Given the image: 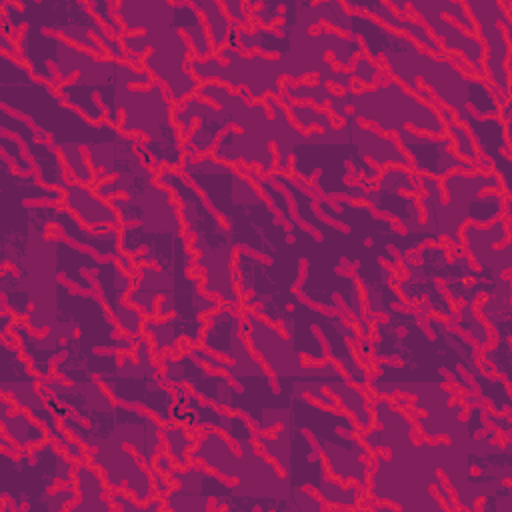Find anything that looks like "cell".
Returning a JSON list of instances; mask_svg holds the SVG:
<instances>
[{
  "label": "cell",
  "instance_id": "6da1fadb",
  "mask_svg": "<svg viewBox=\"0 0 512 512\" xmlns=\"http://www.w3.org/2000/svg\"><path fill=\"white\" fill-rule=\"evenodd\" d=\"M0 68L2 108L28 118L56 148L106 146L126 136L106 120L96 124L68 106L54 86L34 78L18 58L0 52Z\"/></svg>",
  "mask_w": 512,
  "mask_h": 512
},
{
  "label": "cell",
  "instance_id": "7a4b0ae2",
  "mask_svg": "<svg viewBox=\"0 0 512 512\" xmlns=\"http://www.w3.org/2000/svg\"><path fill=\"white\" fill-rule=\"evenodd\" d=\"M156 182L168 188L180 208L184 234L188 238L190 252L194 258V272L204 278L202 292L218 296L224 306L238 308L240 290H236L234 256L236 244L228 232V226L210 210L202 194L182 176L180 170L160 168Z\"/></svg>",
  "mask_w": 512,
  "mask_h": 512
},
{
  "label": "cell",
  "instance_id": "3957f363",
  "mask_svg": "<svg viewBox=\"0 0 512 512\" xmlns=\"http://www.w3.org/2000/svg\"><path fill=\"white\" fill-rule=\"evenodd\" d=\"M338 104L346 110L352 108L356 120L372 124L382 134L412 128L432 136H446V124L442 122L438 108L420 100L390 76L360 92L346 90L344 94H338Z\"/></svg>",
  "mask_w": 512,
  "mask_h": 512
},
{
  "label": "cell",
  "instance_id": "277c9868",
  "mask_svg": "<svg viewBox=\"0 0 512 512\" xmlns=\"http://www.w3.org/2000/svg\"><path fill=\"white\" fill-rule=\"evenodd\" d=\"M464 6L470 12L478 28V38L484 44L482 66L486 80L498 90L502 102H506L510 100V0H468Z\"/></svg>",
  "mask_w": 512,
  "mask_h": 512
},
{
  "label": "cell",
  "instance_id": "5b68a950",
  "mask_svg": "<svg viewBox=\"0 0 512 512\" xmlns=\"http://www.w3.org/2000/svg\"><path fill=\"white\" fill-rule=\"evenodd\" d=\"M400 150L410 162V170L418 176L444 178L452 172H484L480 164L462 160L452 150L450 136H432L426 132H416L412 128H402L394 132Z\"/></svg>",
  "mask_w": 512,
  "mask_h": 512
},
{
  "label": "cell",
  "instance_id": "8992f818",
  "mask_svg": "<svg viewBox=\"0 0 512 512\" xmlns=\"http://www.w3.org/2000/svg\"><path fill=\"white\" fill-rule=\"evenodd\" d=\"M0 132L14 134L26 148L34 164V172L44 186L64 190L68 186V170L60 148H56L28 118L0 106Z\"/></svg>",
  "mask_w": 512,
  "mask_h": 512
},
{
  "label": "cell",
  "instance_id": "52a82bcc",
  "mask_svg": "<svg viewBox=\"0 0 512 512\" xmlns=\"http://www.w3.org/2000/svg\"><path fill=\"white\" fill-rule=\"evenodd\" d=\"M458 124H462L474 140L478 156L490 164V172L498 178L502 194L512 196V160H510V138L506 134V124L500 116H476L470 108L454 114Z\"/></svg>",
  "mask_w": 512,
  "mask_h": 512
},
{
  "label": "cell",
  "instance_id": "ba28073f",
  "mask_svg": "<svg viewBox=\"0 0 512 512\" xmlns=\"http://www.w3.org/2000/svg\"><path fill=\"white\" fill-rule=\"evenodd\" d=\"M408 10L430 30L442 50L450 56H460L478 78H486L484 74V44L478 36L466 34L458 24L440 14L434 6V0H406Z\"/></svg>",
  "mask_w": 512,
  "mask_h": 512
},
{
  "label": "cell",
  "instance_id": "9c48e42d",
  "mask_svg": "<svg viewBox=\"0 0 512 512\" xmlns=\"http://www.w3.org/2000/svg\"><path fill=\"white\" fill-rule=\"evenodd\" d=\"M96 282L100 300L108 308L110 316L122 330V334L142 338L144 336V314L136 308L124 302L128 292L134 286V274L126 272L118 260L108 258L102 260L100 266L90 274Z\"/></svg>",
  "mask_w": 512,
  "mask_h": 512
},
{
  "label": "cell",
  "instance_id": "30bf717a",
  "mask_svg": "<svg viewBox=\"0 0 512 512\" xmlns=\"http://www.w3.org/2000/svg\"><path fill=\"white\" fill-rule=\"evenodd\" d=\"M460 238L464 240L468 256L476 262L480 268V278L484 280H496L504 274H508L498 260L504 266H510V220L498 218L490 224L478 226V224H464Z\"/></svg>",
  "mask_w": 512,
  "mask_h": 512
},
{
  "label": "cell",
  "instance_id": "8fae6325",
  "mask_svg": "<svg viewBox=\"0 0 512 512\" xmlns=\"http://www.w3.org/2000/svg\"><path fill=\"white\" fill-rule=\"evenodd\" d=\"M54 226L62 238L68 242L86 248L94 252L100 260H120L126 254L120 250V228H110V230H92L84 226L66 206L58 204L56 214H54Z\"/></svg>",
  "mask_w": 512,
  "mask_h": 512
},
{
  "label": "cell",
  "instance_id": "7c38bea8",
  "mask_svg": "<svg viewBox=\"0 0 512 512\" xmlns=\"http://www.w3.org/2000/svg\"><path fill=\"white\" fill-rule=\"evenodd\" d=\"M64 206L88 228L92 230H110L122 228L118 212L108 200L96 194L92 186L68 182L64 188Z\"/></svg>",
  "mask_w": 512,
  "mask_h": 512
},
{
  "label": "cell",
  "instance_id": "4fadbf2b",
  "mask_svg": "<svg viewBox=\"0 0 512 512\" xmlns=\"http://www.w3.org/2000/svg\"><path fill=\"white\" fill-rule=\"evenodd\" d=\"M0 420H2V434L8 436L18 450H28L40 446L50 438L46 426L36 420L30 412L16 406V402L2 394L0 398Z\"/></svg>",
  "mask_w": 512,
  "mask_h": 512
},
{
  "label": "cell",
  "instance_id": "5bb4252c",
  "mask_svg": "<svg viewBox=\"0 0 512 512\" xmlns=\"http://www.w3.org/2000/svg\"><path fill=\"white\" fill-rule=\"evenodd\" d=\"M74 482L78 490V502H74L68 510H112L114 504L110 500V486L98 472L92 462H76Z\"/></svg>",
  "mask_w": 512,
  "mask_h": 512
},
{
  "label": "cell",
  "instance_id": "9a60e30c",
  "mask_svg": "<svg viewBox=\"0 0 512 512\" xmlns=\"http://www.w3.org/2000/svg\"><path fill=\"white\" fill-rule=\"evenodd\" d=\"M172 18L176 28L188 38L194 58L204 60L214 54L204 20L192 2H172Z\"/></svg>",
  "mask_w": 512,
  "mask_h": 512
},
{
  "label": "cell",
  "instance_id": "2e32d148",
  "mask_svg": "<svg viewBox=\"0 0 512 512\" xmlns=\"http://www.w3.org/2000/svg\"><path fill=\"white\" fill-rule=\"evenodd\" d=\"M192 6L200 12L204 26L208 30L210 36V44H212V52H220L222 48L228 46V34L232 28V20L228 18L222 2L216 0H194Z\"/></svg>",
  "mask_w": 512,
  "mask_h": 512
},
{
  "label": "cell",
  "instance_id": "e0dca14e",
  "mask_svg": "<svg viewBox=\"0 0 512 512\" xmlns=\"http://www.w3.org/2000/svg\"><path fill=\"white\" fill-rule=\"evenodd\" d=\"M280 104L286 108V112L290 114L292 118V124L304 132V130H310L314 126L322 128V130H330L334 128V116L326 110V108H318L310 102H296V100H290L288 96H280L278 98Z\"/></svg>",
  "mask_w": 512,
  "mask_h": 512
},
{
  "label": "cell",
  "instance_id": "ac0fdd59",
  "mask_svg": "<svg viewBox=\"0 0 512 512\" xmlns=\"http://www.w3.org/2000/svg\"><path fill=\"white\" fill-rule=\"evenodd\" d=\"M472 384H476L474 390H478L484 402L490 404L492 412L496 414L510 412V392H508L510 382H506L502 376L480 372V378L474 376Z\"/></svg>",
  "mask_w": 512,
  "mask_h": 512
},
{
  "label": "cell",
  "instance_id": "d6986e66",
  "mask_svg": "<svg viewBox=\"0 0 512 512\" xmlns=\"http://www.w3.org/2000/svg\"><path fill=\"white\" fill-rule=\"evenodd\" d=\"M60 152H62L70 182H78V184H86V186L96 184V172H94V168L88 160V154L82 146H66V148H60Z\"/></svg>",
  "mask_w": 512,
  "mask_h": 512
},
{
  "label": "cell",
  "instance_id": "ffe728a7",
  "mask_svg": "<svg viewBox=\"0 0 512 512\" xmlns=\"http://www.w3.org/2000/svg\"><path fill=\"white\" fill-rule=\"evenodd\" d=\"M446 134H448L450 140H452V150H454L462 160L472 162V164H480V168H482L484 172H490V164L478 156V150H476V146H474L472 136L468 134V130H466L462 124H458V120H452V122L446 124Z\"/></svg>",
  "mask_w": 512,
  "mask_h": 512
},
{
  "label": "cell",
  "instance_id": "44dd1931",
  "mask_svg": "<svg viewBox=\"0 0 512 512\" xmlns=\"http://www.w3.org/2000/svg\"><path fill=\"white\" fill-rule=\"evenodd\" d=\"M0 154L10 162V166L18 172V174H34V164L26 154L24 144L8 132H0Z\"/></svg>",
  "mask_w": 512,
  "mask_h": 512
},
{
  "label": "cell",
  "instance_id": "7402d4cb",
  "mask_svg": "<svg viewBox=\"0 0 512 512\" xmlns=\"http://www.w3.org/2000/svg\"><path fill=\"white\" fill-rule=\"evenodd\" d=\"M510 356H512L510 338H496V342L492 340L486 348H482L480 360L490 364L494 374L498 372L506 382H510V366H512Z\"/></svg>",
  "mask_w": 512,
  "mask_h": 512
},
{
  "label": "cell",
  "instance_id": "603a6c76",
  "mask_svg": "<svg viewBox=\"0 0 512 512\" xmlns=\"http://www.w3.org/2000/svg\"><path fill=\"white\" fill-rule=\"evenodd\" d=\"M434 6H436V10L440 14H444L454 24H458L466 34L478 36V28H476L470 12L466 10L464 2H458V0H434Z\"/></svg>",
  "mask_w": 512,
  "mask_h": 512
},
{
  "label": "cell",
  "instance_id": "cb8c5ba5",
  "mask_svg": "<svg viewBox=\"0 0 512 512\" xmlns=\"http://www.w3.org/2000/svg\"><path fill=\"white\" fill-rule=\"evenodd\" d=\"M116 4L118 2H110V0H88V8L90 12L96 16V20L116 38L124 36L126 30L124 26L120 24L118 20V14H116Z\"/></svg>",
  "mask_w": 512,
  "mask_h": 512
},
{
  "label": "cell",
  "instance_id": "d4e9b609",
  "mask_svg": "<svg viewBox=\"0 0 512 512\" xmlns=\"http://www.w3.org/2000/svg\"><path fill=\"white\" fill-rule=\"evenodd\" d=\"M352 74H354V80L360 82L364 88H370V86L378 84L380 80H384V76L388 78L386 70H384L380 64L372 62L364 52L354 58V62H352Z\"/></svg>",
  "mask_w": 512,
  "mask_h": 512
},
{
  "label": "cell",
  "instance_id": "484cf974",
  "mask_svg": "<svg viewBox=\"0 0 512 512\" xmlns=\"http://www.w3.org/2000/svg\"><path fill=\"white\" fill-rule=\"evenodd\" d=\"M222 6H224L228 18H230L234 24H238L240 28H246V30L252 28L250 12H248V8H246L244 2H240V0H224Z\"/></svg>",
  "mask_w": 512,
  "mask_h": 512
}]
</instances>
